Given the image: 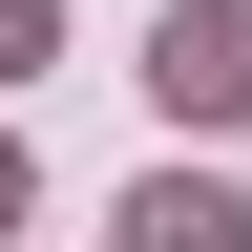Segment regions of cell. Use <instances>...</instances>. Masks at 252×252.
<instances>
[{
	"label": "cell",
	"instance_id": "3957f363",
	"mask_svg": "<svg viewBox=\"0 0 252 252\" xmlns=\"http://www.w3.org/2000/svg\"><path fill=\"white\" fill-rule=\"evenodd\" d=\"M42 42H63V21H42V0H0V84H21V63H42Z\"/></svg>",
	"mask_w": 252,
	"mask_h": 252
},
{
	"label": "cell",
	"instance_id": "6da1fadb",
	"mask_svg": "<svg viewBox=\"0 0 252 252\" xmlns=\"http://www.w3.org/2000/svg\"><path fill=\"white\" fill-rule=\"evenodd\" d=\"M147 105L168 126H231L252 105V0H168V21H147Z\"/></svg>",
	"mask_w": 252,
	"mask_h": 252
},
{
	"label": "cell",
	"instance_id": "277c9868",
	"mask_svg": "<svg viewBox=\"0 0 252 252\" xmlns=\"http://www.w3.org/2000/svg\"><path fill=\"white\" fill-rule=\"evenodd\" d=\"M0 210H21V147H0Z\"/></svg>",
	"mask_w": 252,
	"mask_h": 252
},
{
	"label": "cell",
	"instance_id": "7a4b0ae2",
	"mask_svg": "<svg viewBox=\"0 0 252 252\" xmlns=\"http://www.w3.org/2000/svg\"><path fill=\"white\" fill-rule=\"evenodd\" d=\"M126 252H252V210L210 168H147V189H126Z\"/></svg>",
	"mask_w": 252,
	"mask_h": 252
}]
</instances>
